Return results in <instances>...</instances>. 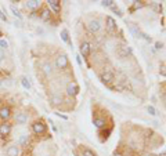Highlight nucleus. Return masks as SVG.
Returning a JSON list of instances; mask_svg holds the SVG:
<instances>
[{
    "label": "nucleus",
    "instance_id": "1",
    "mask_svg": "<svg viewBox=\"0 0 166 156\" xmlns=\"http://www.w3.org/2000/svg\"><path fill=\"white\" fill-rule=\"evenodd\" d=\"M55 65H57V68H58L60 71H65V69L68 68V65H69V62H68V57H67L65 54L60 55V57L55 60Z\"/></svg>",
    "mask_w": 166,
    "mask_h": 156
},
{
    "label": "nucleus",
    "instance_id": "2",
    "mask_svg": "<svg viewBox=\"0 0 166 156\" xmlns=\"http://www.w3.org/2000/svg\"><path fill=\"white\" fill-rule=\"evenodd\" d=\"M100 79H101V82H103L104 84H111L115 80V75L111 72V71H105V72L101 73Z\"/></svg>",
    "mask_w": 166,
    "mask_h": 156
},
{
    "label": "nucleus",
    "instance_id": "3",
    "mask_svg": "<svg viewBox=\"0 0 166 156\" xmlns=\"http://www.w3.org/2000/svg\"><path fill=\"white\" fill-rule=\"evenodd\" d=\"M79 91H80V88H79V86L75 82H69V83L67 84V93H68V95L75 97V95L79 94Z\"/></svg>",
    "mask_w": 166,
    "mask_h": 156
},
{
    "label": "nucleus",
    "instance_id": "4",
    "mask_svg": "<svg viewBox=\"0 0 166 156\" xmlns=\"http://www.w3.org/2000/svg\"><path fill=\"white\" fill-rule=\"evenodd\" d=\"M32 130H33V133L35 134H44L46 133V130H47V127L46 125L43 123V122H35L33 125H32Z\"/></svg>",
    "mask_w": 166,
    "mask_h": 156
},
{
    "label": "nucleus",
    "instance_id": "5",
    "mask_svg": "<svg viewBox=\"0 0 166 156\" xmlns=\"http://www.w3.org/2000/svg\"><path fill=\"white\" fill-rule=\"evenodd\" d=\"M90 52H92V46H90V43L83 42L82 44H80V54H82L84 58H87V57L90 55Z\"/></svg>",
    "mask_w": 166,
    "mask_h": 156
},
{
    "label": "nucleus",
    "instance_id": "6",
    "mask_svg": "<svg viewBox=\"0 0 166 156\" xmlns=\"http://www.w3.org/2000/svg\"><path fill=\"white\" fill-rule=\"evenodd\" d=\"M47 4H49V7H50L55 14H60V12H61V3H60L58 0H49Z\"/></svg>",
    "mask_w": 166,
    "mask_h": 156
},
{
    "label": "nucleus",
    "instance_id": "7",
    "mask_svg": "<svg viewBox=\"0 0 166 156\" xmlns=\"http://www.w3.org/2000/svg\"><path fill=\"white\" fill-rule=\"evenodd\" d=\"M89 29L93 32V33H97V32L101 29V22L98 21V20H92V21L89 22Z\"/></svg>",
    "mask_w": 166,
    "mask_h": 156
},
{
    "label": "nucleus",
    "instance_id": "8",
    "mask_svg": "<svg viewBox=\"0 0 166 156\" xmlns=\"http://www.w3.org/2000/svg\"><path fill=\"white\" fill-rule=\"evenodd\" d=\"M11 131V125L10 123H3V125H0V135L1 137H6V135H9Z\"/></svg>",
    "mask_w": 166,
    "mask_h": 156
},
{
    "label": "nucleus",
    "instance_id": "9",
    "mask_svg": "<svg viewBox=\"0 0 166 156\" xmlns=\"http://www.w3.org/2000/svg\"><path fill=\"white\" fill-rule=\"evenodd\" d=\"M105 22H107V28H108V31H111V32H114L115 29H116V21H115L112 17H107L105 18Z\"/></svg>",
    "mask_w": 166,
    "mask_h": 156
},
{
    "label": "nucleus",
    "instance_id": "10",
    "mask_svg": "<svg viewBox=\"0 0 166 156\" xmlns=\"http://www.w3.org/2000/svg\"><path fill=\"white\" fill-rule=\"evenodd\" d=\"M15 122H17L18 125H25V123L28 122V116H26V113H24V112L17 113V116H15Z\"/></svg>",
    "mask_w": 166,
    "mask_h": 156
},
{
    "label": "nucleus",
    "instance_id": "11",
    "mask_svg": "<svg viewBox=\"0 0 166 156\" xmlns=\"http://www.w3.org/2000/svg\"><path fill=\"white\" fill-rule=\"evenodd\" d=\"M7 156H20V148L17 145H10L7 148Z\"/></svg>",
    "mask_w": 166,
    "mask_h": 156
},
{
    "label": "nucleus",
    "instance_id": "12",
    "mask_svg": "<svg viewBox=\"0 0 166 156\" xmlns=\"http://www.w3.org/2000/svg\"><path fill=\"white\" fill-rule=\"evenodd\" d=\"M26 7L29 10H36V9L40 7V1L39 0H28L26 1Z\"/></svg>",
    "mask_w": 166,
    "mask_h": 156
},
{
    "label": "nucleus",
    "instance_id": "13",
    "mask_svg": "<svg viewBox=\"0 0 166 156\" xmlns=\"http://www.w3.org/2000/svg\"><path fill=\"white\" fill-rule=\"evenodd\" d=\"M10 116H11V109L10 108L4 106V108H1V109H0V117H1V119H4V120H6V119H9Z\"/></svg>",
    "mask_w": 166,
    "mask_h": 156
},
{
    "label": "nucleus",
    "instance_id": "14",
    "mask_svg": "<svg viewBox=\"0 0 166 156\" xmlns=\"http://www.w3.org/2000/svg\"><path fill=\"white\" fill-rule=\"evenodd\" d=\"M132 54V49L130 47H127V46H123V47H121L119 49V55L125 58V57H127V55H130Z\"/></svg>",
    "mask_w": 166,
    "mask_h": 156
},
{
    "label": "nucleus",
    "instance_id": "15",
    "mask_svg": "<svg viewBox=\"0 0 166 156\" xmlns=\"http://www.w3.org/2000/svg\"><path fill=\"white\" fill-rule=\"evenodd\" d=\"M43 72L46 73L47 76H50L53 73V66H51V64L50 62H44L43 64Z\"/></svg>",
    "mask_w": 166,
    "mask_h": 156
},
{
    "label": "nucleus",
    "instance_id": "16",
    "mask_svg": "<svg viewBox=\"0 0 166 156\" xmlns=\"http://www.w3.org/2000/svg\"><path fill=\"white\" fill-rule=\"evenodd\" d=\"M94 126L97 128H103V127H105V120L101 119V117H96L94 119Z\"/></svg>",
    "mask_w": 166,
    "mask_h": 156
},
{
    "label": "nucleus",
    "instance_id": "17",
    "mask_svg": "<svg viewBox=\"0 0 166 156\" xmlns=\"http://www.w3.org/2000/svg\"><path fill=\"white\" fill-rule=\"evenodd\" d=\"M50 11L47 10V9H44V10H42V14H40V18L43 20V21H49L50 20Z\"/></svg>",
    "mask_w": 166,
    "mask_h": 156
},
{
    "label": "nucleus",
    "instance_id": "18",
    "mask_svg": "<svg viewBox=\"0 0 166 156\" xmlns=\"http://www.w3.org/2000/svg\"><path fill=\"white\" fill-rule=\"evenodd\" d=\"M10 10H11V12H13V15L14 17H17V18H22V15H21V12L18 11V9H15V6H11L10 7Z\"/></svg>",
    "mask_w": 166,
    "mask_h": 156
},
{
    "label": "nucleus",
    "instance_id": "19",
    "mask_svg": "<svg viewBox=\"0 0 166 156\" xmlns=\"http://www.w3.org/2000/svg\"><path fill=\"white\" fill-rule=\"evenodd\" d=\"M61 39L64 42L69 43V35H68V31H67V29H62L61 31Z\"/></svg>",
    "mask_w": 166,
    "mask_h": 156
},
{
    "label": "nucleus",
    "instance_id": "20",
    "mask_svg": "<svg viewBox=\"0 0 166 156\" xmlns=\"http://www.w3.org/2000/svg\"><path fill=\"white\" fill-rule=\"evenodd\" d=\"M21 84H22L24 88H26V90L31 88V83H29V80H28L26 77H22V79H21Z\"/></svg>",
    "mask_w": 166,
    "mask_h": 156
},
{
    "label": "nucleus",
    "instance_id": "21",
    "mask_svg": "<svg viewBox=\"0 0 166 156\" xmlns=\"http://www.w3.org/2000/svg\"><path fill=\"white\" fill-rule=\"evenodd\" d=\"M51 102L54 105H60L62 102V98L61 97H58V95H53L51 97Z\"/></svg>",
    "mask_w": 166,
    "mask_h": 156
},
{
    "label": "nucleus",
    "instance_id": "22",
    "mask_svg": "<svg viewBox=\"0 0 166 156\" xmlns=\"http://www.w3.org/2000/svg\"><path fill=\"white\" fill-rule=\"evenodd\" d=\"M26 142H28V135H21L20 140H18V144L20 145H26Z\"/></svg>",
    "mask_w": 166,
    "mask_h": 156
},
{
    "label": "nucleus",
    "instance_id": "23",
    "mask_svg": "<svg viewBox=\"0 0 166 156\" xmlns=\"http://www.w3.org/2000/svg\"><path fill=\"white\" fill-rule=\"evenodd\" d=\"M82 153H83V156H96V153H94L92 149H89V148H84Z\"/></svg>",
    "mask_w": 166,
    "mask_h": 156
},
{
    "label": "nucleus",
    "instance_id": "24",
    "mask_svg": "<svg viewBox=\"0 0 166 156\" xmlns=\"http://www.w3.org/2000/svg\"><path fill=\"white\" fill-rule=\"evenodd\" d=\"M147 111H148V113L151 115V116H156V109L152 105H148V106H147Z\"/></svg>",
    "mask_w": 166,
    "mask_h": 156
},
{
    "label": "nucleus",
    "instance_id": "25",
    "mask_svg": "<svg viewBox=\"0 0 166 156\" xmlns=\"http://www.w3.org/2000/svg\"><path fill=\"white\" fill-rule=\"evenodd\" d=\"M114 0H103V1H101V4H103L104 7H112V6H114Z\"/></svg>",
    "mask_w": 166,
    "mask_h": 156
},
{
    "label": "nucleus",
    "instance_id": "26",
    "mask_svg": "<svg viewBox=\"0 0 166 156\" xmlns=\"http://www.w3.org/2000/svg\"><path fill=\"white\" fill-rule=\"evenodd\" d=\"M7 47H9V42L6 39H0V49L3 50V49H7Z\"/></svg>",
    "mask_w": 166,
    "mask_h": 156
},
{
    "label": "nucleus",
    "instance_id": "27",
    "mask_svg": "<svg viewBox=\"0 0 166 156\" xmlns=\"http://www.w3.org/2000/svg\"><path fill=\"white\" fill-rule=\"evenodd\" d=\"M130 32H132V33H133V35H134V36H138V35H140V31H138V29H137V28H134V26H133V25H132V26H130Z\"/></svg>",
    "mask_w": 166,
    "mask_h": 156
},
{
    "label": "nucleus",
    "instance_id": "28",
    "mask_svg": "<svg viewBox=\"0 0 166 156\" xmlns=\"http://www.w3.org/2000/svg\"><path fill=\"white\" fill-rule=\"evenodd\" d=\"M4 58H6V54H4V51L0 49V61H3Z\"/></svg>",
    "mask_w": 166,
    "mask_h": 156
},
{
    "label": "nucleus",
    "instance_id": "29",
    "mask_svg": "<svg viewBox=\"0 0 166 156\" xmlns=\"http://www.w3.org/2000/svg\"><path fill=\"white\" fill-rule=\"evenodd\" d=\"M143 37H144L145 40H147V42H151V37H150L148 35H145V33H143Z\"/></svg>",
    "mask_w": 166,
    "mask_h": 156
},
{
    "label": "nucleus",
    "instance_id": "30",
    "mask_svg": "<svg viewBox=\"0 0 166 156\" xmlns=\"http://www.w3.org/2000/svg\"><path fill=\"white\" fill-rule=\"evenodd\" d=\"M0 18H1L3 21H7V17H6V15H4V14L1 12V11H0Z\"/></svg>",
    "mask_w": 166,
    "mask_h": 156
},
{
    "label": "nucleus",
    "instance_id": "31",
    "mask_svg": "<svg viewBox=\"0 0 166 156\" xmlns=\"http://www.w3.org/2000/svg\"><path fill=\"white\" fill-rule=\"evenodd\" d=\"M76 62L79 65H82V60H80V55H76Z\"/></svg>",
    "mask_w": 166,
    "mask_h": 156
},
{
    "label": "nucleus",
    "instance_id": "32",
    "mask_svg": "<svg viewBox=\"0 0 166 156\" xmlns=\"http://www.w3.org/2000/svg\"><path fill=\"white\" fill-rule=\"evenodd\" d=\"M155 46H156V49H161V47H162V44H161V43H155Z\"/></svg>",
    "mask_w": 166,
    "mask_h": 156
},
{
    "label": "nucleus",
    "instance_id": "33",
    "mask_svg": "<svg viewBox=\"0 0 166 156\" xmlns=\"http://www.w3.org/2000/svg\"><path fill=\"white\" fill-rule=\"evenodd\" d=\"M162 97H163V100H165V101H166V91H165V93H163V94H162Z\"/></svg>",
    "mask_w": 166,
    "mask_h": 156
}]
</instances>
